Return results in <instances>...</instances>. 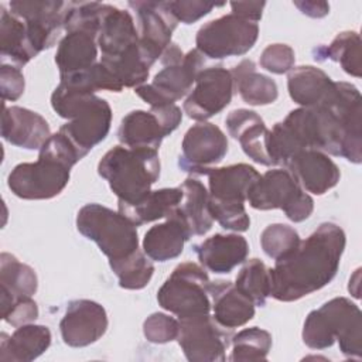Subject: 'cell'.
Masks as SVG:
<instances>
[{
    "mask_svg": "<svg viewBox=\"0 0 362 362\" xmlns=\"http://www.w3.org/2000/svg\"><path fill=\"white\" fill-rule=\"evenodd\" d=\"M209 212L219 225L228 230L245 232L250 226L249 215L245 209V204H226L218 201H208Z\"/></svg>",
    "mask_w": 362,
    "mask_h": 362,
    "instance_id": "obj_40",
    "label": "cell"
},
{
    "mask_svg": "<svg viewBox=\"0 0 362 362\" xmlns=\"http://www.w3.org/2000/svg\"><path fill=\"white\" fill-rule=\"evenodd\" d=\"M69 1L57 0H14L8 3L10 13L24 21L27 38L35 57L51 48L64 28Z\"/></svg>",
    "mask_w": 362,
    "mask_h": 362,
    "instance_id": "obj_12",
    "label": "cell"
},
{
    "mask_svg": "<svg viewBox=\"0 0 362 362\" xmlns=\"http://www.w3.org/2000/svg\"><path fill=\"white\" fill-rule=\"evenodd\" d=\"M300 240L297 230L286 223H272L266 226L260 235V246L263 252L274 260L290 255Z\"/></svg>",
    "mask_w": 362,
    "mask_h": 362,
    "instance_id": "obj_39",
    "label": "cell"
},
{
    "mask_svg": "<svg viewBox=\"0 0 362 362\" xmlns=\"http://www.w3.org/2000/svg\"><path fill=\"white\" fill-rule=\"evenodd\" d=\"M346 238L341 226L321 223L305 240L270 272V296L279 301H296L325 287L337 274Z\"/></svg>",
    "mask_w": 362,
    "mask_h": 362,
    "instance_id": "obj_1",
    "label": "cell"
},
{
    "mask_svg": "<svg viewBox=\"0 0 362 362\" xmlns=\"http://www.w3.org/2000/svg\"><path fill=\"white\" fill-rule=\"evenodd\" d=\"M334 81L320 68L303 65L288 72L287 89L290 98L301 107L320 105L328 95Z\"/></svg>",
    "mask_w": 362,
    "mask_h": 362,
    "instance_id": "obj_32",
    "label": "cell"
},
{
    "mask_svg": "<svg viewBox=\"0 0 362 362\" xmlns=\"http://www.w3.org/2000/svg\"><path fill=\"white\" fill-rule=\"evenodd\" d=\"M232 95L233 79L230 71L221 65L204 68L185 98L182 109L188 117L205 122L222 112L230 103Z\"/></svg>",
    "mask_w": 362,
    "mask_h": 362,
    "instance_id": "obj_13",
    "label": "cell"
},
{
    "mask_svg": "<svg viewBox=\"0 0 362 362\" xmlns=\"http://www.w3.org/2000/svg\"><path fill=\"white\" fill-rule=\"evenodd\" d=\"M37 317H38V307L31 297L17 298L4 313H1V318L13 327L30 324Z\"/></svg>",
    "mask_w": 362,
    "mask_h": 362,
    "instance_id": "obj_44",
    "label": "cell"
},
{
    "mask_svg": "<svg viewBox=\"0 0 362 362\" xmlns=\"http://www.w3.org/2000/svg\"><path fill=\"white\" fill-rule=\"evenodd\" d=\"M170 11L184 24H192L201 17L211 13L214 7H221L223 3H209V1H199V0H178V1H167Z\"/></svg>",
    "mask_w": 362,
    "mask_h": 362,
    "instance_id": "obj_43",
    "label": "cell"
},
{
    "mask_svg": "<svg viewBox=\"0 0 362 362\" xmlns=\"http://www.w3.org/2000/svg\"><path fill=\"white\" fill-rule=\"evenodd\" d=\"M286 168L305 192L315 195L328 192L338 184L341 177L338 165L320 150L297 153L286 164Z\"/></svg>",
    "mask_w": 362,
    "mask_h": 362,
    "instance_id": "obj_17",
    "label": "cell"
},
{
    "mask_svg": "<svg viewBox=\"0 0 362 362\" xmlns=\"http://www.w3.org/2000/svg\"><path fill=\"white\" fill-rule=\"evenodd\" d=\"M0 11L1 57L8 58L17 68H21L35 57L27 38L25 24L23 20L10 13L4 4L0 6Z\"/></svg>",
    "mask_w": 362,
    "mask_h": 362,
    "instance_id": "obj_34",
    "label": "cell"
},
{
    "mask_svg": "<svg viewBox=\"0 0 362 362\" xmlns=\"http://www.w3.org/2000/svg\"><path fill=\"white\" fill-rule=\"evenodd\" d=\"M296 55L290 45L287 44H270L260 55V66L272 74H286L294 66Z\"/></svg>",
    "mask_w": 362,
    "mask_h": 362,
    "instance_id": "obj_42",
    "label": "cell"
},
{
    "mask_svg": "<svg viewBox=\"0 0 362 362\" xmlns=\"http://www.w3.org/2000/svg\"><path fill=\"white\" fill-rule=\"evenodd\" d=\"M38 280L33 267L21 263L16 256L3 252L0 255V298L4 313L17 298L33 297Z\"/></svg>",
    "mask_w": 362,
    "mask_h": 362,
    "instance_id": "obj_29",
    "label": "cell"
},
{
    "mask_svg": "<svg viewBox=\"0 0 362 362\" xmlns=\"http://www.w3.org/2000/svg\"><path fill=\"white\" fill-rule=\"evenodd\" d=\"M303 341L311 349H325L338 341L351 359L362 358V313L346 297H335L313 310L303 327Z\"/></svg>",
    "mask_w": 362,
    "mask_h": 362,
    "instance_id": "obj_4",
    "label": "cell"
},
{
    "mask_svg": "<svg viewBox=\"0 0 362 362\" xmlns=\"http://www.w3.org/2000/svg\"><path fill=\"white\" fill-rule=\"evenodd\" d=\"M96 42L102 52V59L116 58L139 42V33L132 14L126 10L106 4L100 18Z\"/></svg>",
    "mask_w": 362,
    "mask_h": 362,
    "instance_id": "obj_22",
    "label": "cell"
},
{
    "mask_svg": "<svg viewBox=\"0 0 362 362\" xmlns=\"http://www.w3.org/2000/svg\"><path fill=\"white\" fill-rule=\"evenodd\" d=\"M204 55L197 48L191 49L184 55L182 61L163 65L164 68L156 74L151 83L137 86L134 92L150 107L174 103L188 96L198 74L204 69Z\"/></svg>",
    "mask_w": 362,
    "mask_h": 362,
    "instance_id": "obj_10",
    "label": "cell"
},
{
    "mask_svg": "<svg viewBox=\"0 0 362 362\" xmlns=\"http://www.w3.org/2000/svg\"><path fill=\"white\" fill-rule=\"evenodd\" d=\"M225 124L229 134L239 141L249 158L262 165H272L267 154L269 129L256 112L235 109L226 116Z\"/></svg>",
    "mask_w": 362,
    "mask_h": 362,
    "instance_id": "obj_19",
    "label": "cell"
},
{
    "mask_svg": "<svg viewBox=\"0 0 362 362\" xmlns=\"http://www.w3.org/2000/svg\"><path fill=\"white\" fill-rule=\"evenodd\" d=\"M24 75L20 68L3 64L0 68V89L3 103L6 100H17L24 92Z\"/></svg>",
    "mask_w": 362,
    "mask_h": 362,
    "instance_id": "obj_45",
    "label": "cell"
},
{
    "mask_svg": "<svg viewBox=\"0 0 362 362\" xmlns=\"http://www.w3.org/2000/svg\"><path fill=\"white\" fill-rule=\"evenodd\" d=\"M180 188L182 191V199L171 215L180 218L191 235H205L214 222L208 206L209 192L201 181L192 177L187 178Z\"/></svg>",
    "mask_w": 362,
    "mask_h": 362,
    "instance_id": "obj_27",
    "label": "cell"
},
{
    "mask_svg": "<svg viewBox=\"0 0 362 362\" xmlns=\"http://www.w3.org/2000/svg\"><path fill=\"white\" fill-rule=\"evenodd\" d=\"M199 263L212 273H230L238 264L246 260L249 245L238 233H215L194 246Z\"/></svg>",
    "mask_w": 362,
    "mask_h": 362,
    "instance_id": "obj_21",
    "label": "cell"
},
{
    "mask_svg": "<svg viewBox=\"0 0 362 362\" xmlns=\"http://www.w3.org/2000/svg\"><path fill=\"white\" fill-rule=\"evenodd\" d=\"M51 345V331L45 325L24 324L7 337L1 334V362H30L42 355Z\"/></svg>",
    "mask_w": 362,
    "mask_h": 362,
    "instance_id": "obj_25",
    "label": "cell"
},
{
    "mask_svg": "<svg viewBox=\"0 0 362 362\" xmlns=\"http://www.w3.org/2000/svg\"><path fill=\"white\" fill-rule=\"evenodd\" d=\"M249 205L255 209H283L293 222L305 221L314 211L313 198L297 184L286 168L269 170L247 192Z\"/></svg>",
    "mask_w": 362,
    "mask_h": 362,
    "instance_id": "obj_8",
    "label": "cell"
},
{
    "mask_svg": "<svg viewBox=\"0 0 362 362\" xmlns=\"http://www.w3.org/2000/svg\"><path fill=\"white\" fill-rule=\"evenodd\" d=\"M79 160L75 147L58 132L40 148L37 161L21 163L11 170L8 188L23 199H51L68 185L69 171Z\"/></svg>",
    "mask_w": 362,
    "mask_h": 362,
    "instance_id": "obj_2",
    "label": "cell"
},
{
    "mask_svg": "<svg viewBox=\"0 0 362 362\" xmlns=\"http://www.w3.org/2000/svg\"><path fill=\"white\" fill-rule=\"evenodd\" d=\"M188 228L175 215L151 226L143 239V252L156 262H167L182 253L184 243L191 238Z\"/></svg>",
    "mask_w": 362,
    "mask_h": 362,
    "instance_id": "obj_26",
    "label": "cell"
},
{
    "mask_svg": "<svg viewBox=\"0 0 362 362\" xmlns=\"http://www.w3.org/2000/svg\"><path fill=\"white\" fill-rule=\"evenodd\" d=\"M157 59L139 42L127 48L119 57L112 59H100V62L113 74L123 88H137L144 85L148 78L150 68Z\"/></svg>",
    "mask_w": 362,
    "mask_h": 362,
    "instance_id": "obj_33",
    "label": "cell"
},
{
    "mask_svg": "<svg viewBox=\"0 0 362 362\" xmlns=\"http://www.w3.org/2000/svg\"><path fill=\"white\" fill-rule=\"evenodd\" d=\"M303 14L313 17V18H321L325 17L329 13V4L325 1H294L293 3Z\"/></svg>",
    "mask_w": 362,
    "mask_h": 362,
    "instance_id": "obj_47",
    "label": "cell"
},
{
    "mask_svg": "<svg viewBox=\"0 0 362 362\" xmlns=\"http://www.w3.org/2000/svg\"><path fill=\"white\" fill-rule=\"evenodd\" d=\"M178 344L191 362H222L232 335L209 314L178 318Z\"/></svg>",
    "mask_w": 362,
    "mask_h": 362,
    "instance_id": "obj_11",
    "label": "cell"
},
{
    "mask_svg": "<svg viewBox=\"0 0 362 362\" xmlns=\"http://www.w3.org/2000/svg\"><path fill=\"white\" fill-rule=\"evenodd\" d=\"M230 74L233 79V89L247 105L264 106L277 99L279 89L276 82L267 75L259 74L253 61H240L230 69Z\"/></svg>",
    "mask_w": 362,
    "mask_h": 362,
    "instance_id": "obj_30",
    "label": "cell"
},
{
    "mask_svg": "<svg viewBox=\"0 0 362 362\" xmlns=\"http://www.w3.org/2000/svg\"><path fill=\"white\" fill-rule=\"evenodd\" d=\"M98 34L86 30L68 31L59 41L55 64L59 71V78L82 72L96 64L98 58Z\"/></svg>",
    "mask_w": 362,
    "mask_h": 362,
    "instance_id": "obj_24",
    "label": "cell"
},
{
    "mask_svg": "<svg viewBox=\"0 0 362 362\" xmlns=\"http://www.w3.org/2000/svg\"><path fill=\"white\" fill-rule=\"evenodd\" d=\"M62 341L74 348L88 346L103 337L107 329L106 310L92 300H74L59 322Z\"/></svg>",
    "mask_w": 362,
    "mask_h": 362,
    "instance_id": "obj_15",
    "label": "cell"
},
{
    "mask_svg": "<svg viewBox=\"0 0 362 362\" xmlns=\"http://www.w3.org/2000/svg\"><path fill=\"white\" fill-rule=\"evenodd\" d=\"M51 106L58 116L68 119L58 132L69 140L81 158L105 140L110 130V105L95 93L81 92L59 82L51 95Z\"/></svg>",
    "mask_w": 362,
    "mask_h": 362,
    "instance_id": "obj_3",
    "label": "cell"
},
{
    "mask_svg": "<svg viewBox=\"0 0 362 362\" xmlns=\"http://www.w3.org/2000/svg\"><path fill=\"white\" fill-rule=\"evenodd\" d=\"M168 132L156 113L132 110L120 122L117 130L119 141L129 148L157 150Z\"/></svg>",
    "mask_w": 362,
    "mask_h": 362,
    "instance_id": "obj_28",
    "label": "cell"
},
{
    "mask_svg": "<svg viewBox=\"0 0 362 362\" xmlns=\"http://www.w3.org/2000/svg\"><path fill=\"white\" fill-rule=\"evenodd\" d=\"M205 175H208L209 199L226 204H245L249 189L260 178L256 168L245 163L212 167Z\"/></svg>",
    "mask_w": 362,
    "mask_h": 362,
    "instance_id": "obj_20",
    "label": "cell"
},
{
    "mask_svg": "<svg viewBox=\"0 0 362 362\" xmlns=\"http://www.w3.org/2000/svg\"><path fill=\"white\" fill-rule=\"evenodd\" d=\"M1 136L13 146L40 150L49 139L51 130L48 122L37 112L20 106L6 107L3 105Z\"/></svg>",
    "mask_w": 362,
    "mask_h": 362,
    "instance_id": "obj_18",
    "label": "cell"
},
{
    "mask_svg": "<svg viewBox=\"0 0 362 362\" xmlns=\"http://www.w3.org/2000/svg\"><path fill=\"white\" fill-rule=\"evenodd\" d=\"M127 4L137 14L141 45L156 59H160L171 44V35L178 24L167 1H129Z\"/></svg>",
    "mask_w": 362,
    "mask_h": 362,
    "instance_id": "obj_16",
    "label": "cell"
},
{
    "mask_svg": "<svg viewBox=\"0 0 362 362\" xmlns=\"http://www.w3.org/2000/svg\"><path fill=\"white\" fill-rule=\"evenodd\" d=\"M211 280L205 269L194 262L180 263L157 291L161 308L178 318L209 314Z\"/></svg>",
    "mask_w": 362,
    "mask_h": 362,
    "instance_id": "obj_7",
    "label": "cell"
},
{
    "mask_svg": "<svg viewBox=\"0 0 362 362\" xmlns=\"http://www.w3.org/2000/svg\"><path fill=\"white\" fill-rule=\"evenodd\" d=\"M235 287L255 305L263 307L270 296V272L259 259H250L236 277Z\"/></svg>",
    "mask_w": 362,
    "mask_h": 362,
    "instance_id": "obj_37",
    "label": "cell"
},
{
    "mask_svg": "<svg viewBox=\"0 0 362 362\" xmlns=\"http://www.w3.org/2000/svg\"><path fill=\"white\" fill-rule=\"evenodd\" d=\"M264 6H266L264 1H232L230 3V8L233 14L253 23H257L262 18V11Z\"/></svg>",
    "mask_w": 362,
    "mask_h": 362,
    "instance_id": "obj_46",
    "label": "cell"
},
{
    "mask_svg": "<svg viewBox=\"0 0 362 362\" xmlns=\"http://www.w3.org/2000/svg\"><path fill=\"white\" fill-rule=\"evenodd\" d=\"M314 58L318 61L331 59L339 62L342 69L355 78L361 76V38L355 31L339 33L328 47L314 49Z\"/></svg>",
    "mask_w": 362,
    "mask_h": 362,
    "instance_id": "obj_35",
    "label": "cell"
},
{
    "mask_svg": "<svg viewBox=\"0 0 362 362\" xmlns=\"http://www.w3.org/2000/svg\"><path fill=\"white\" fill-rule=\"evenodd\" d=\"M180 331L178 320L164 313H154L146 318L143 332L151 344H167L177 339Z\"/></svg>",
    "mask_w": 362,
    "mask_h": 362,
    "instance_id": "obj_41",
    "label": "cell"
},
{
    "mask_svg": "<svg viewBox=\"0 0 362 362\" xmlns=\"http://www.w3.org/2000/svg\"><path fill=\"white\" fill-rule=\"evenodd\" d=\"M182 199V191L177 188H161L150 191L136 204H117V211L136 226L168 218Z\"/></svg>",
    "mask_w": 362,
    "mask_h": 362,
    "instance_id": "obj_31",
    "label": "cell"
},
{
    "mask_svg": "<svg viewBox=\"0 0 362 362\" xmlns=\"http://www.w3.org/2000/svg\"><path fill=\"white\" fill-rule=\"evenodd\" d=\"M76 228L89 240H93L109 262L127 257L139 249L136 225L100 204H86L76 215Z\"/></svg>",
    "mask_w": 362,
    "mask_h": 362,
    "instance_id": "obj_6",
    "label": "cell"
},
{
    "mask_svg": "<svg viewBox=\"0 0 362 362\" xmlns=\"http://www.w3.org/2000/svg\"><path fill=\"white\" fill-rule=\"evenodd\" d=\"M259 37L257 23L233 13L204 24L195 37L197 49L211 59L239 57L253 48Z\"/></svg>",
    "mask_w": 362,
    "mask_h": 362,
    "instance_id": "obj_9",
    "label": "cell"
},
{
    "mask_svg": "<svg viewBox=\"0 0 362 362\" xmlns=\"http://www.w3.org/2000/svg\"><path fill=\"white\" fill-rule=\"evenodd\" d=\"M109 264L119 280V286L126 290H140L146 287L154 273L150 257L139 249L124 259L109 262Z\"/></svg>",
    "mask_w": 362,
    "mask_h": 362,
    "instance_id": "obj_36",
    "label": "cell"
},
{
    "mask_svg": "<svg viewBox=\"0 0 362 362\" xmlns=\"http://www.w3.org/2000/svg\"><path fill=\"white\" fill-rule=\"evenodd\" d=\"M98 173L117 197V204H136L143 199L160 177L157 150L116 146L99 161Z\"/></svg>",
    "mask_w": 362,
    "mask_h": 362,
    "instance_id": "obj_5",
    "label": "cell"
},
{
    "mask_svg": "<svg viewBox=\"0 0 362 362\" xmlns=\"http://www.w3.org/2000/svg\"><path fill=\"white\" fill-rule=\"evenodd\" d=\"M181 150L180 168L191 174L205 175L226 156L228 139L218 126L199 122L187 130Z\"/></svg>",
    "mask_w": 362,
    "mask_h": 362,
    "instance_id": "obj_14",
    "label": "cell"
},
{
    "mask_svg": "<svg viewBox=\"0 0 362 362\" xmlns=\"http://www.w3.org/2000/svg\"><path fill=\"white\" fill-rule=\"evenodd\" d=\"M209 297L215 321L228 329L238 328L255 317V304L230 281H211Z\"/></svg>",
    "mask_w": 362,
    "mask_h": 362,
    "instance_id": "obj_23",
    "label": "cell"
},
{
    "mask_svg": "<svg viewBox=\"0 0 362 362\" xmlns=\"http://www.w3.org/2000/svg\"><path fill=\"white\" fill-rule=\"evenodd\" d=\"M233 349L230 361H266L272 348V335L257 327L245 328L235 334L230 341Z\"/></svg>",
    "mask_w": 362,
    "mask_h": 362,
    "instance_id": "obj_38",
    "label": "cell"
}]
</instances>
